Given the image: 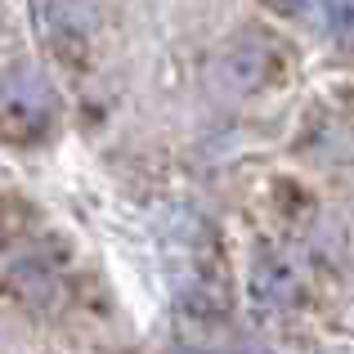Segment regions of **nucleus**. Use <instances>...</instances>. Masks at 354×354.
<instances>
[{
    "label": "nucleus",
    "mask_w": 354,
    "mask_h": 354,
    "mask_svg": "<svg viewBox=\"0 0 354 354\" xmlns=\"http://www.w3.org/2000/svg\"><path fill=\"white\" fill-rule=\"evenodd\" d=\"M323 18L337 45L354 50V0H323Z\"/></svg>",
    "instance_id": "39448f33"
},
{
    "label": "nucleus",
    "mask_w": 354,
    "mask_h": 354,
    "mask_svg": "<svg viewBox=\"0 0 354 354\" xmlns=\"http://www.w3.org/2000/svg\"><path fill=\"white\" fill-rule=\"evenodd\" d=\"M171 354H211V350H202V346H175Z\"/></svg>",
    "instance_id": "0eeeda50"
},
{
    "label": "nucleus",
    "mask_w": 354,
    "mask_h": 354,
    "mask_svg": "<svg viewBox=\"0 0 354 354\" xmlns=\"http://www.w3.org/2000/svg\"><path fill=\"white\" fill-rule=\"evenodd\" d=\"M251 301L265 310H292L301 301V269L292 256H265L251 269Z\"/></svg>",
    "instance_id": "20e7f679"
},
{
    "label": "nucleus",
    "mask_w": 354,
    "mask_h": 354,
    "mask_svg": "<svg viewBox=\"0 0 354 354\" xmlns=\"http://www.w3.org/2000/svg\"><path fill=\"white\" fill-rule=\"evenodd\" d=\"M54 90L45 81L41 68L23 63V68L9 72V81L0 86V135L9 144H41L50 135L54 121Z\"/></svg>",
    "instance_id": "f257e3e1"
},
{
    "label": "nucleus",
    "mask_w": 354,
    "mask_h": 354,
    "mask_svg": "<svg viewBox=\"0 0 354 354\" xmlns=\"http://www.w3.org/2000/svg\"><path fill=\"white\" fill-rule=\"evenodd\" d=\"M36 27L45 32L54 54L86 59L99 32V5L95 0H36Z\"/></svg>",
    "instance_id": "7ed1b4c3"
},
{
    "label": "nucleus",
    "mask_w": 354,
    "mask_h": 354,
    "mask_svg": "<svg viewBox=\"0 0 354 354\" xmlns=\"http://www.w3.org/2000/svg\"><path fill=\"white\" fill-rule=\"evenodd\" d=\"M278 68V50L265 41V36H242L234 41L216 63L207 68V90L220 99H247L256 90L269 86Z\"/></svg>",
    "instance_id": "f03ea898"
},
{
    "label": "nucleus",
    "mask_w": 354,
    "mask_h": 354,
    "mask_svg": "<svg viewBox=\"0 0 354 354\" xmlns=\"http://www.w3.org/2000/svg\"><path fill=\"white\" fill-rule=\"evenodd\" d=\"M260 5H265L269 14H278V18H305L314 9V0H260Z\"/></svg>",
    "instance_id": "423d86ee"
}]
</instances>
